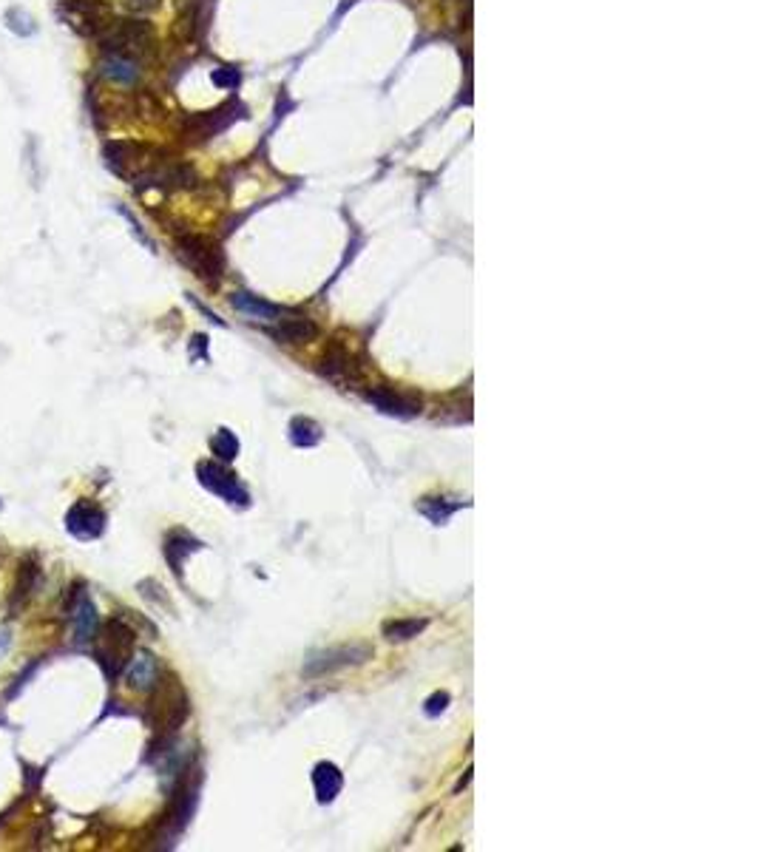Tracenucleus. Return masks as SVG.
I'll return each mask as SVG.
<instances>
[{
    "label": "nucleus",
    "mask_w": 758,
    "mask_h": 852,
    "mask_svg": "<svg viewBox=\"0 0 758 852\" xmlns=\"http://www.w3.org/2000/svg\"><path fill=\"white\" fill-rule=\"evenodd\" d=\"M188 713H191V701L179 679L174 674H168L165 679L159 676L154 684V699L151 705H148V719H151V727L157 733L154 742L168 747L171 739L176 736V730L185 725Z\"/></svg>",
    "instance_id": "f257e3e1"
},
{
    "label": "nucleus",
    "mask_w": 758,
    "mask_h": 852,
    "mask_svg": "<svg viewBox=\"0 0 758 852\" xmlns=\"http://www.w3.org/2000/svg\"><path fill=\"white\" fill-rule=\"evenodd\" d=\"M94 657H97V665L103 667V674L117 682V676L125 671V665L131 659V648H134V640H137V631L134 625H128L125 614L120 611L117 616H111L108 623H103V628H97L94 633Z\"/></svg>",
    "instance_id": "f03ea898"
},
{
    "label": "nucleus",
    "mask_w": 758,
    "mask_h": 852,
    "mask_svg": "<svg viewBox=\"0 0 758 852\" xmlns=\"http://www.w3.org/2000/svg\"><path fill=\"white\" fill-rule=\"evenodd\" d=\"M176 256L208 284H219V279L225 276V254L217 242L200 237V233H188V237L176 239Z\"/></svg>",
    "instance_id": "7ed1b4c3"
},
{
    "label": "nucleus",
    "mask_w": 758,
    "mask_h": 852,
    "mask_svg": "<svg viewBox=\"0 0 758 852\" xmlns=\"http://www.w3.org/2000/svg\"><path fill=\"white\" fill-rule=\"evenodd\" d=\"M154 43V26L148 21H117L106 29V35L100 38V48L106 55H123L131 57L142 55L145 48H151Z\"/></svg>",
    "instance_id": "20e7f679"
},
{
    "label": "nucleus",
    "mask_w": 758,
    "mask_h": 852,
    "mask_svg": "<svg viewBox=\"0 0 758 852\" xmlns=\"http://www.w3.org/2000/svg\"><path fill=\"white\" fill-rule=\"evenodd\" d=\"M196 478H200V483H202L208 492H213L217 497H222L225 503L239 506V509L251 506V492H247V489L242 486V480H239L234 472H227L222 463L202 460L200 466H196Z\"/></svg>",
    "instance_id": "39448f33"
},
{
    "label": "nucleus",
    "mask_w": 758,
    "mask_h": 852,
    "mask_svg": "<svg viewBox=\"0 0 758 852\" xmlns=\"http://www.w3.org/2000/svg\"><path fill=\"white\" fill-rule=\"evenodd\" d=\"M196 793H200V773L185 770V776L179 779L176 790H174L171 807H168V813H165V830H168V835H176L188 827L191 815L196 810Z\"/></svg>",
    "instance_id": "423d86ee"
},
{
    "label": "nucleus",
    "mask_w": 758,
    "mask_h": 852,
    "mask_svg": "<svg viewBox=\"0 0 758 852\" xmlns=\"http://www.w3.org/2000/svg\"><path fill=\"white\" fill-rule=\"evenodd\" d=\"M372 657V648L370 645H338V648H329V650H321V654L312 657L307 665H304V676L307 679H316V676H324V674H333V671H341V667H350V665H361Z\"/></svg>",
    "instance_id": "0eeeda50"
},
{
    "label": "nucleus",
    "mask_w": 758,
    "mask_h": 852,
    "mask_svg": "<svg viewBox=\"0 0 758 852\" xmlns=\"http://www.w3.org/2000/svg\"><path fill=\"white\" fill-rule=\"evenodd\" d=\"M108 517L106 512L91 503V500H77V503L65 512V531L77 540H97L103 538Z\"/></svg>",
    "instance_id": "6e6552de"
},
{
    "label": "nucleus",
    "mask_w": 758,
    "mask_h": 852,
    "mask_svg": "<svg viewBox=\"0 0 758 852\" xmlns=\"http://www.w3.org/2000/svg\"><path fill=\"white\" fill-rule=\"evenodd\" d=\"M40 557L35 551H29V555L21 560V568H18V577H14V586H12V594H9V616H18L26 603L35 594V589L40 586Z\"/></svg>",
    "instance_id": "1a4fd4ad"
},
{
    "label": "nucleus",
    "mask_w": 758,
    "mask_h": 852,
    "mask_svg": "<svg viewBox=\"0 0 758 852\" xmlns=\"http://www.w3.org/2000/svg\"><path fill=\"white\" fill-rule=\"evenodd\" d=\"M367 400L375 409H381L384 415H395V417H415L421 412L418 395L392 390V387H372L367 392Z\"/></svg>",
    "instance_id": "9d476101"
},
{
    "label": "nucleus",
    "mask_w": 758,
    "mask_h": 852,
    "mask_svg": "<svg viewBox=\"0 0 758 852\" xmlns=\"http://www.w3.org/2000/svg\"><path fill=\"white\" fill-rule=\"evenodd\" d=\"M69 620H72V640L77 645H89L94 640L97 628H100V620H97V608L86 591L69 606Z\"/></svg>",
    "instance_id": "9b49d317"
},
{
    "label": "nucleus",
    "mask_w": 758,
    "mask_h": 852,
    "mask_svg": "<svg viewBox=\"0 0 758 852\" xmlns=\"http://www.w3.org/2000/svg\"><path fill=\"white\" fill-rule=\"evenodd\" d=\"M157 679H159V665H157L154 654H148V650H140V654H134V657L128 659V665H125V682H128L131 691L151 693L154 684H157Z\"/></svg>",
    "instance_id": "f8f14e48"
},
{
    "label": "nucleus",
    "mask_w": 758,
    "mask_h": 852,
    "mask_svg": "<svg viewBox=\"0 0 758 852\" xmlns=\"http://www.w3.org/2000/svg\"><path fill=\"white\" fill-rule=\"evenodd\" d=\"M236 111H242V106L236 103H227L217 111H208V114H200V116H191L188 120V131L193 133L196 140H208L213 133H219L222 128H227L230 123L236 120Z\"/></svg>",
    "instance_id": "ddd939ff"
},
{
    "label": "nucleus",
    "mask_w": 758,
    "mask_h": 852,
    "mask_svg": "<svg viewBox=\"0 0 758 852\" xmlns=\"http://www.w3.org/2000/svg\"><path fill=\"white\" fill-rule=\"evenodd\" d=\"M200 548H202V543L196 540V538H191V534H185V531H171L168 538H165V546H162L165 560H168L171 572H174L179 580H183L185 560L193 555V551H200Z\"/></svg>",
    "instance_id": "4468645a"
},
{
    "label": "nucleus",
    "mask_w": 758,
    "mask_h": 852,
    "mask_svg": "<svg viewBox=\"0 0 758 852\" xmlns=\"http://www.w3.org/2000/svg\"><path fill=\"white\" fill-rule=\"evenodd\" d=\"M312 787H316V798L321 805H329V801H336V796L341 793L344 776L333 762H321L316 764V770H312Z\"/></svg>",
    "instance_id": "2eb2a0df"
},
{
    "label": "nucleus",
    "mask_w": 758,
    "mask_h": 852,
    "mask_svg": "<svg viewBox=\"0 0 758 852\" xmlns=\"http://www.w3.org/2000/svg\"><path fill=\"white\" fill-rule=\"evenodd\" d=\"M270 336L285 344H307L319 336V327L310 319H285L276 330H270Z\"/></svg>",
    "instance_id": "dca6fc26"
},
{
    "label": "nucleus",
    "mask_w": 758,
    "mask_h": 852,
    "mask_svg": "<svg viewBox=\"0 0 758 852\" xmlns=\"http://www.w3.org/2000/svg\"><path fill=\"white\" fill-rule=\"evenodd\" d=\"M100 72L114 82H123V86H131V82H137V77H140L137 63L131 57H123V55H106L100 63Z\"/></svg>",
    "instance_id": "f3484780"
},
{
    "label": "nucleus",
    "mask_w": 758,
    "mask_h": 852,
    "mask_svg": "<svg viewBox=\"0 0 758 852\" xmlns=\"http://www.w3.org/2000/svg\"><path fill=\"white\" fill-rule=\"evenodd\" d=\"M290 441H293V446H302V449L319 446L321 443V426L312 421V417H293Z\"/></svg>",
    "instance_id": "a211bd4d"
},
{
    "label": "nucleus",
    "mask_w": 758,
    "mask_h": 852,
    "mask_svg": "<svg viewBox=\"0 0 758 852\" xmlns=\"http://www.w3.org/2000/svg\"><path fill=\"white\" fill-rule=\"evenodd\" d=\"M234 307L239 313H247V315H259V319H276V315L282 313L276 305L265 302V298H256L251 293H236L234 296Z\"/></svg>",
    "instance_id": "6ab92c4d"
},
{
    "label": "nucleus",
    "mask_w": 758,
    "mask_h": 852,
    "mask_svg": "<svg viewBox=\"0 0 758 852\" xmlns=\"http://www.w3.org/2000/svg\"><path fill=\"white\" fill-rule=\"evenodd\" d=\"M426 625H430V623L418 620V616H412V620H389V623H384V637L389 642H406L412 637H418Z\"/></svg>",
    "instance_id": "aec40b11"
},
{
    "label": "nucleus",
    "mask_w": 758,
    "mask_h": 852,
    "mask_svg": "<svg viewBox=\"0 0 758 852\" xmlns=\"http://www.w3.org/2000/svg\"><path fill=\"white\" fill-rule=\"evenodd\" d=\"M460 506H464V503H449V500H443V497H426V500H421V503H418V512L423 517H430L435 526H443Z\"/></svg>",
    "instance_id": "412c9836"
},
{
    "label": "nucleus",
    "mask_w": 758,
    "mask_h": 852,
    "mask_svg": "<svg viewBox=\"0 0 758 852\" xmlns=\"http://www.w3.org/2000/svg\"><path fill=\"white\" fill-rule=\"evenodd\" d=\"M210 449H213V455H217L219 460L230 463V460H236V455H239V438L230 429H219L217 435L210 438Z\"/></svg>",
    "instance_id": "4be33fe9"
},
{
    "label": "nucleus",
    "mask_w": 758,
    "mask_h": 852,
    "mask_svg": "<svg viewBox=\"0 0 758 852\" xmlns=\"http://www.w3.org/2000/svg\"><path fill=\"white\" fill-rule=\"evenodd\" d=\"M6 26L14 31V35H23V38L35 35V31H38L35 21H31V14L23 12V9H9L6 12Z\"/></svg>",
    "instance_id": "5701e85b"
},
{
    "label": "nucleus",
    "mask_w": 758,
    "mask_h": 852,
    "mask_svg": "<svg viewBox=\"0 0 758 852\" xmlns=\"http://www.w3.org/2000/svg\"><path fill=\"white\" fill-rule=\"evenodd\" d=\"M447 708H449V693H447V691H438V693H432L430 699H426L423 713L430 716V719H435V716H440Z\"/></svg>",
    "instance_id": "b1692460"
},
{
    "label": "nucleus",
    "mask_w": 758,
    "mask_h": 852,
    "mask_svg": "<svg viewBox=\"0 0 758 852\" xmlns=\"http://www.w3.org/2000/svg\"><path fill=\"white\" fill-rule=\"evenodd\" d=\"M159 4H162V0H125V6L131 12H137V14H151V12L159 9Z\"/></svg>",
    "instance_id": "393cba45"
},
{
    "label": "nucleus",
    "mask_w": 758,
    "mask_h": 852,
    "mask_svg": "<svg viewBox=\"0 0 758 852\" xmlns=\"http://www.w3.org/2000/svg\"><path fill=\"white\" fill-rule=\"evenodd\" d=\"M213 80H217L219 86H236V82H239V72H227V74H225V72H217V74H213Z\"/></svg>",
    "instance_id": "a878e982"
},
{
    "label": "nucleus",
    "mask_w": 758,
    "mask_h": 852,
    "mask_svg": "<svg viewBox=\"0 0 758 852\" xmlns=\"http://www.w3.org/2000/svg\"><path fill=\"white\" fill-rule=\"evenodd\" d=\"M4 560H6V546H4V540H0V565H4Z\"/></svg>",
    "instance_id": "bb28decb"
}]
</instances>
